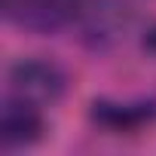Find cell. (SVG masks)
Segmentation results:
<instances>
[{
	"label": "cell",
	"instance_id": "obj_6",
	"mask_svg": "<svg viewBox=\"0 0 156 156\" xmlns=\"http://www.w3.org/2000/svg\"><path fill=\"white\" fill-rule=\"evenodd\" d=\"M144 49H156V28L147 34V40H144Z\"/></svg>",
	"mask_w": 156,
	"mask_h": 156
},
{
	"label": "cell",
	"instance_id": "obj_3",
	"mask_svg": "<svg viewBox=\"0 0 156 156\" xmlns=\"http://www.w3.org/2000/svg\"><path fill=\"white\" fill-rule=\"evenodd\" d=\"M86 0H3V16L12 28L25 34H58L73 25Z\"/></svg>",
	"mask_w": 156,
	"mask_h": 156
},
{
	"label": "cell",
	"instance_id": "obj_4",
	"mask_svg": "<svg viewBox=\"0 0 156 156\" xmlns=\"http://www.w3.org/2000/svg\"><path fill=\"white\" fill-rule=\"evenodd\" d=\"M43 135H46V110L31 104V101H25V98H16V95L3 92V107H0V147L6 153L28 150L37 141H43Z\"/></svg>",
	"mask_w": 156,
	"mask_h": 156
},
{
	"label": "cell",
	"instance_id": "obj_2",
	"mask_svg": "<svg viewBox=\"0 0 156 156\" xmlns=\"http://www.w3.org/2000/svg\"><path fill=\"white\" fill-rule=\"evenodd\" d=\"M73 25L89 52H110L132 31L135 9L129 0H86Z\"/></svg>",
	"mask_w": 156,
	"mask_h": 156
},
{
	"label": "cell",
	"instance_id": "obj_5",
	"mask_svg": "<svg viewBox=\"0 0 156 156\" xmlns=\"http://www.w3.org/2000/svg\"><path fill=\"white\" fill-rule=\"evenodd\" d=\"M89 116L95 126H101L107 132H135L156 119V101L153 98H135V101L95 98L89 107Z\"/></svg>",
	"mask_w": 156,
	"mask_h": 156
},
{
	"label": "cell",
	"instance_id": "obj_1",
	"mask_svg": "<svg viewBox=\"0 0 156 156\" xmlns=\"http://www.w3.org/2000/svg\"><path fill=\"white\" fill-rule=\"evenodd\" d=\"M67 92V70L43 55L19 58L6 70V95L25 98L43 110L55 107Z\"/></svg>",
	"mask_w": 156,
	"mask_h": 156
}]
</instances>
